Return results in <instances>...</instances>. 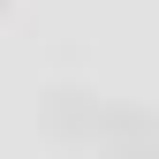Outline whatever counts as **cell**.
Wrapping results in <instances>:
<instances>
[{"label":"cell","mask_w":159,"mask_h":159,"mask_svg":"<svg viewBox=\"0 0 159 159\" xmlns=\"http://www.w3.org/2000/svg\"><path fill=\"white\" fill-rule=\"evenodd\" d=\"M0 8H8V0H0Z\"/></svg>","instance_id":"2"},{"label":"cell","mask_w":159,"mask_h":159,"mask_svg":"<svg viewBox=\"0 0 159 159\" xmlns=\"http://www.w3.org/2000/svg\"><path fill=\"white\" fill-rule=\"evenodd\" d=\"M91 144L114 152V159H159V121H152L144 106H98Z\"/></svg>","instance_id":"1"}]
</instances>
